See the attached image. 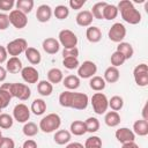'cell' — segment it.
Returning <instances> with one entry per match:
<instances>
[{
    "mask_svg": "<svg viewBox=\"0 0 148 148\" xmlns=\"http://www.w3.org/2000/svg\"><path fill=\"white\" fill-rule=\"evenodd\" d=\"M118 12H120L121 18L128 23V24H139L141 22V13L134 7L133 2L130 0H121L119 1L118 6Z\"/></svg>",
    "mask_w": 148,
    "mask_h": 148,
    "instance_id": "cell-1",
    "label": "cell"
},
{
    "mask_svg": "<svg viewBox=\"0 0 148 148\" xmlns=\"http://www.w3.org/2000/svg\"><path fill=\"white\" fill-rule=\"evenodd\" d=\"M61 125V118L58 113H49L44 116L39 121V130L44 133H52L59 130Z\"/></svg>",
    "mask_w": 148,
    "mask_h": 148,
    "instance_id": "cell-2",
    "label": "cell"
},
{
    "mask_svg": "<svg viewBox=\"0 0 148 148\" xmlns=\"http://www.w3.org/2000/svg\"><path fill=\"white\" fill-rule=\"evenodd\" d=\"M90 103H91V106H92V110L96 114H104L106 111H108V108H109V99L106 97L105 94L103 92H95L92 96H91V99H90Z\"/></svg>",
    "mask_w": 148,
    "mask_h": 148,
    "instance_id": "cell-3",
    "label": "cell"
},
{
    "mask_svg": "<svg viewBox=\"0 0 148 148\" xmlns=\"http://www.w3.org/2000/svg\"><path fill=\"white\" fill-rule=\"evenodd\" d=\"M58 42L64 49H72L76 47L77 45V36L69 29H62L59 31Z\"/></svg>",
    "mask_w": 148,
    "mask_h": 148,
    "instance_id": "cell-4",
    "label": "cell"
},
{
    "mask_svg": "<svg viewBox=\"0 0 148 148\" xmlns=\"http://www.w3.org/2000/svg\"><path fill=\"white\" fill-rule=\"evenodd\" d=\"M28 47V43L24 38H16L10 40L7 45H6V50L7 53L12 57H18L20 54L24 53L25 50Z\"/></svg>",
    "mask_w": 148,
    "mask_h": 148,
    "instance_id": "cell-5",
    "label": "cell"
},
{
    "mask_svg": "<svg viewBox=\"0 0 148 148\" xmlns=\"http://www.w3.org/2000/svg\"><path fill=\"white\" fill-rule=\"evenodd\" d=\"M133 77L139 87H147L148 86V66L147 64L142 62L135 66L133 69Z\"/></svg>",
    "mask_w": 148,
    "mask_h": 148,
    "instance_id": "cell-6",
    "label": "cell"
},
{
    "mask_svg": "<svg viewBox=\"0 0 148 148\" xmlns=\"http://www.w3.org/2000/svg\"><path fill=\"white\" fill-rule=\"evenodd\" d=\"M108 37L111 42L114 43H121L124 42V38L126 37V28L123 23L120 22H116L111 25V28L109 29L108 32Z\"/></svg>",
    "mask_w": 148,
    "mask_h": 148,
    "instance_id": "cell-7",
    "label": "cell"
},
{
    "mask_svg": "<svg viewBox=\"0 0 148 148\" xmlns=\"http://www.w3.org/2000/svg\"><path fill=\"white\" fill-rule=\"evenodd\" d=\"M96 72L97 65L91 60H86L77 67V76L80 79H90L95 76Z\"/></svg>",
    "mask_w": 148,
    "mask_h": 148,
    "instance_id": "cell-8",
    "label": "cell"
},
{
    "mask_svg": "<svg viewBox=\"0 0 148 148\" xmlns=\"http://www.w3.org/2000/svg\"><path fill=\"white\" fill-rule=\"evenodd\" d=\"M12 96L18 98L20 101H27L31 96V89L28 87V84L14 82L12 83Z\"/></svg>",
    "mask_w": 148,
    "mask_h": 148,
    "instance_id": "cell-9",
    "label": "cell"
},
{
    "mask_svg": "<svg viewBox=\"0 0 148 148\" xmlns=\"http://www.w3.org/2000/svg\"><path fill=\"white\" fill-rule=\"evenodd\" d=\"M30 109L24 104V103H18L14 106L13 109V119L16 120L17 123H22V124H25L29 118H30Z\"/></svg>",
    "mask_w": 148,
    "mask_h": 148,
    "instance_id": "cell-10",
    "label": "cell"
},
{
    "mask_svg": "<svg viewBox=\"0 0 148 148\" xmlns=\"http://www.w3.org/2000/svg\"><path fill=\"white\" fill-rule=\"evenodd\" d=\"M8 16L10 24L16 29H23L28 24V16L18 9H13Z\"/></svg>",
    "mask_w": 148,
    "mask_h": 148,
    "instance_id": "cell-11",
    "label": "cell"
},
{
    "mask_svg": "<svg viewBox=\"0 0 148 148\" xmlns=\"http://www.w3.org/2000/svg\"><path fill=\"white\" fill-rule=\"evenodd\" d=\"M89 104V97L87 94L83 92H74L72 94V98H71V109H75V110H84L87 109Z\"/></svg>",
    "mask_w": 148,
    "mask_h": 148,
    "instance_id": "cell-12",
    "label": "cell"
},
{
    "mask_svg": "<svg viewBox=\"0 0 148 148\" xmlns=\"http://www.w3.org/2000/svg\"><path fill=\"white\" fill-rule=\"evenodd\" d=\"M21 76L25 83H38L39 73L34 66H25L21 71Z\"/></svg>",
    "mask_w": 148,
    "mask_h": 148,
    "instance_id": "cell-13",
    "label": "cell"
},
{
    "mask_svg": "<svg viewBox=\"0 0 148 148\" xmlns=\"http://www.w3.org/2000/svg\"><path fill=\"white\" fill-rule=\"evenodd\" d=\"M116 139L120 142V143H126V142H132L135 140V134L133 133L132 130L127 128V127H120L114 133Z\"/></svg>",
    "mask_w": 148,
    "mask_h": 148,
    "instance_id": "cell-14",
    "label": "cell"
},
{
    "mask_svg": "<svg viewBox=\"0 0 148 148\" xmlns=\"http://www.w3.org/2000/svg\"><path fill=\"white\" fill-rule=\"evenodd\" d=\"M52 8L46 5V3H43L40 6L37 7V10H36V18L38 22L40 23H45V22H49L51 20V16H52Z\"/></svg>",
    "mask_w": 148,
    "mask_h": 148,
    "instance_id": "cell-15",
    "label": "cell"
},
{
    "mask_svg": "<svg viewBox=\"0 0 148 148\" xmlns=\"http://www.w3.org/2000/svg\"><path fill=\"white\" fill-rule=\"evenodd\" d=\"M42 47H43L44 52H46L47 54H56L60 50V44H59L58 39H56L53 37H47L43 40Z\"/></svg>",
    "mask_w": 148,
    "mask_h": 148,
    "instance_id": "cell-16",
    "label": "cell"
},
{
    "mask_svg": "<svg viewBox=\"0 0 148 148\" xmlns=\"http://www.w3.org/2000/svg\"><path fill=\"white\" fill-rule=\"evenodd\" d=\"M5 68H6L7 73L17 74V73H21V71L23 68V65H22V61L18 57H10L9 59H7Z\"/></svg>",
    "mask_w": 148,
    "mask_h": 148,
    "instance_id": "cell-17",
    "label": "cell"
},
{
    "mask_svg": "<svg viewBox=\"0 0 148 148\" xmlns=\"http://www.w3.org/2000/svg\"><path fill=\"white\" fill-rule=\"evenodd\" d=\"M92 15L90 13V10H81L77 13L76 17H75V21H76V24L80 25V27H90L91 23H92Z\"/></svg>",
    "mask_w": 148,
    "mask_h": 148,
    "instance_id": "cell-18",
    "label": "cell"
},
{
    "mask_svg": "<svg viewBox=\"0 0 148 148\" xmlns=\"http://www.w3.org/2000/svg\"><path fill=\"white\" fill-rule=\"evenodd\" d=\"M24 56H25L27 60L31 65H38L42 61V54H40V52L37 49L32 47V46H28L27 47V50L24 52Z\"/></svg>",
    "mask_w": 148,
    "mask_h": 148,
    "instance_id": "cell-19",
    "label": "cell"
},
{
    "mask_svg": "<svg viewBox=\"0 0 148 148\" xmlns=\"http://www.w3.org/2000/svg\"><path fill=\"white\" fill-rule=\"evenodd\" d=\"M71 139H72V134L67 130H58V131H56V133L53 135L54 142L57 145H60V146H64V145L69 143Z\"/></svg>",
    "mask_w": 148,
    "mask_h": 148,
    "instance_id": "cell-20",
    "label": "cell"
},
{
    "mask_svg": "<svg viewBox=\"0 0 148 148\" xmlns=\"http://www.w3.org/2000/svg\"><path fill=\"white\" fill-rule=\"evenodd\" d=\"M120 77V73H119V69L117 67H113V66H109L105 71H104V81L106 83H116Z\"/></svg>",
    "mask_w": 148,
    "mask_h": 148,
    "instance_id": "cell-21",
    "label": "cell"
},
{
    "mask_svg": "<svg viewBox=\"0 0 148 148\" xmlns=\"http://www.w3.org/2000/svg\"><path fill=\"white\" fill-rule=\"evenodd\" d=\"M86 37L90 43H98L102 39V31L98 27L90 25L86 30Z\"/></svg>",
    "mask_w": 148,
    "mask_h": 148,
    "instance_id": "cell-22",
    "label": "cell"
},
{
    "mask_svg": "<svg viewBox=\"0 0 148 148\" xmlns=\"http://www.w3.org/2000/svg\"><path fill=\"white\" fill-rule=\"evenodd\" d=\"M133 133L139 136H146L148 134V121L143 119H138L133 124Z\"/></svg>",
    "mask_w": 148,
    "mask_h": 148,
    "instance_id": "cell-23",
    "label": "cell"
},
{
    "mask_svg": "<svg viewBox=\"0 0 148 148\" xmlns=\"http://www.w3.org/2000/svg\"><path fill=\"white\" fill-rule=\"evenodd\" d=\"M30 111L35 114V116H42L45 113L46 111V102L42 98H35L31 103L30 106Z\"/></svg>",
    "mask_w": 148,
    "mask_h": 148,
    "instance_id": "cell-24",
    "label": "cell"
},
{
    "mask_svg": "<svg viewBox=\"0 0 148 148\" xmlns=\"http://www.w3.org/2000/svg\"><path fill=\"white\" fill-rule=\"evenodd\" d=\"M64 80V74H62V71L57 68V67H53L51 69H49L47 72V81L51 83V84H58L60 82H62Z\"/></svg>",
    "mask_w": 148,
    "mask_h": 148,
    "instance_id": "cell-25",
    "label": "cell"
},
{
    "mask_svg": "<svg viewBox=\"0 0 148 148\" xmlns=\"http://www.w3.org/2000/svg\"><path fill=\"white\" fill-rule=\"evenodd\" d=\"M80 83H81V81H80V77L77 75H67L62 80L64 87L67 90H72V91L77 89L80 87Z\"/></svg>",
    "mask_w": 148,
    "mask_h": 148,
    "instance_id": "cell-26",
    "label": "cell"
},
{
    "mask_svg": "<svg viewBox=\"0 0 148 148\" xmlns=\"http://www.w3.org/2000/svg\"><path fill=\"white\" fill-rule=\"evenodd\" d=\"M120 114L116 111H108L104 116V123L109 127H116L120 124Z\"/></svg>",
    "mask_w": 148,
    "mask_h": 148,
    "instance_id": "cell-27",
    "label": "cell"
},
{
    "mask_svg": "<svg viewBox=\"0 0 148 148\" xmlns=\"http://www.w3.org/2000/svg\"><path fill=\"white\" fill-rule=\"evenodd\" d=\"M69 132H71V134L76 135V136H81L84 133H87L84 121L83 120H74L73 123H71Z\"/></svg>",
    "mask_w": 148,
    "mask_h": 148,
    "instance_id": "cell-28",
    "label": "cell"
},
{
    "mask_svg": "<svg viewBox=\"0 0 148 148\" xmlns=\"http://www.w3.org/2000/svg\"><path fill=\"white\" fill-rule=\"evenodd\" d=\"M116 51L120 52V53L125 57L126 60L131 59V58L133 57V54H134V49H133V46H132L130 43H127V42L118 43V46H117V50H116Z\"/></svg>",
    "mask_w": 148,
    "mask_h": 148,
    "instance_id": "cell-29",
    "label": "cell"
},
{
    "mask_svg": "<svg viewBox=\"0 0 148 148\" xmlns=\"http://www.w3.org/2000/svg\"><path fill=\"white\" fill-rule=\"evenodd\" d=\"M105 86H106V82L104 81V79H103L102 76L95 75V76L90 77V80H89V87H90L94 91L99 92V91L104 90Z\"/></svg>",
    "mask_w": 148,
    "mask_h": 148,
    "instance_id": "cell-30",
    "label": "cell"
},
{
    "mask_svg": "<svg viewBox=\"0 0 148 148\" xmlns=\"http://www.w3.org/2000/svg\"><path fill=\"white\" fill-rule=\"evenodd\" d=\"M37 91L42 96H50L53 91V84H51L47 80H40L37 83Z\"/></svg>",
    "mask_w": 148,
    "mask_h": 148,
    "instance_id": "cell-31",
    "label": "cell"
},
{
    "mask_svg": "<svg viewBox=\"0 0 148 148\" xmlns=\"http://www.w3.org/2000/svg\"><path fill=\"white\" fill-rule=\"evenodd\" d=\"M118 8L116 5H112V3H106V6L104 7V10H103V20H108V21H111V20H114L117 16H118Z\"/></svg>",
    "mask_w": 148,
    "mask_h": 148,
    "instance_id": "cell-32",
    "label": "cell"
},
{
    "mask_svg": "<svg viewBox=\"0 0 148 148\" xmlns=\"http://www.w3.org/2000/svg\"><path fill=\"white\" fill-rule=\"evenodd\" d=\"M22 132L25 136L32 138V136L37 135V133L39 132V127L34 121H27L22 127Z\"/></svg>",
    "mask_w": 148,
    "mask_h": 148,
    "instance_id": "cell-33",
    "label": "cell"
},
{
    "mask_svg": "<svg viewBox=\"0 0 148 148\" xmlns=\"http://www.w3.org/2000/svg\"><path fill=\"white\" fill-rule=\"evenodd\" d=\"M34 5H35L34 0H17V1L15 2L16 9L21 10V12H22V13H24L25 15H27V14H29V13L32 10Z\"/></svg>",
    "mask_w": 148,
    "mask_h": 148,
    "instance_id": "cell-34",
    "label": "cell"
},
{
    "mask_svg": "<svg viewBox=\"0 0 148 148\" xmlns=\"http://www.w3.org/2000/svg\"><path fill=\"white\" fill-rule=\"evenodd\" d=\"M106 3L108 2H105V1H99V2H96L92 6L90 13H91V15H92L94 18L103 20V10H104V7L106 6Z\"/></svg>",
    "mask_w": 148,
    "mask_h": 148,
    "instance_id": "cell-35",
    "label": "cell"
},
{
    "mask_svg": "<svg viewBox=\"0 0 148 148\" xmlns=\"http://www.w3.org/2000/svg\"><path fill=\"white\" fill-rule=\"evenodd\" d=\"M123 106H124V99L121 96L114 95L109 99V108H111L112 111L118 112L123 109Z\"/></svg>",
    "mask_w": 148,
    "mask_h": 148,
    "instance_id": "cell-36",
    "label": "cell"
},
{
    "mask_svg": "<svg viewBox=\"0 0 148 148\" xmlns=\"http://www.w3.org/2000/svg\"><path fill=\"white\" fill-rule=\"evenodd\" d=\"M86 130L89 133H96L99 130V120L96 117H89L84 120Z\"/></svg>",
    "mask_w": 148,
    "mask_h": 148,
    "instance_id": "cell-37",
    "label": "cell"
},
{
    "mask_svg": "<svg viewBox=\"0 0 148 148\" xmlns=\"http://www.w3.org/2000/svg\"><path fill=\"white\" fill-rule=\"evenodd\" d=\"M52 13L56 16V18H58V20H65L69 15V8L67 6H65V5H58L53 9Z\"/></svg>",
    "mask_w": 148,
    "mask_h": 148,
    "instance_id": "cell-38",
    "label": "cell"
},
{
    "mask_svg": "<svg viewBox=\"0 0 148 148\" xmlns=\"http://www.w3.org/2000/svg\"><path fill=\"white\" fill-rule=\"evenodd\" d=\"M102 139L97 135L89 136L84 142V148H102Z\"/></svg>",
    "mask_w": 148,
    "mask_h": 148,
    "instance_id": "cell-39",
    "label": "cell"
},
{
    "mask_svg": "<svg viewBox=\"0 0 148 148\" xmlns=\"http://www.w3.org/2000/svg\"><path fill=\"white\" fill-rule=\"evenodd\" d=\"M14 119L10 114L8 113H1L0 114V128L2 130H8L13 126Z\"/></svg>",
    "mask_w": 148,
    "mask_h": 148,
    "instance_id": "cell-40",
    "label": "cell"
},
{
    "mask_svg": "<svg viewBox=\"0 0 148 148\" xmlns=\"http://www.w3.org/2000/svg\"><path fill=\"white\" fill-rule=\"evenodd\" d=\"M110 61H111V66H113V67H117V68H118L119 66H121V65L126 61V59H125V57H124L120 52L114 51V52L111 54Z\"/></svg>",
    "mask_w": 148,
    "mask_h": 148,
    "instance_id": "cell-41",
    "label": "cell"
},
{
    "mask_svg": "<svg viewBox=\"0 0 148 148\" xmlns=\"http://www.w3.org/2000/svg\"><path fill=\"white\" fill-rule=\"evenodd\" d=\"M62 65L65 66V68L67 69H75L80 66V61L77 58L74 57H67V58H62Z\"/></svg>",
    "mask_w": 148,
    "mask_h": 148,
    "instance_id": "cell-42",
    "label": "cell"
},
{
    "mask_svg": "<svg viewBox=\"0 0 148 148\" xmlns=\"http://www.w3.org/2000/svg\"><path fill=\"white\" fill-rule=\"evenodd\" d=\"M15 5L14 0H0V9L2 12H12L13 7Z\"/></svg>",
    "mask_w": 148,
    "mask_h": 148,
    "instance_id": "cell-43",
    "label": "cell"
},
{
    "mask_svg": "<svg viewBox=\"0 0 148 148\" xmlns=\"http://www.w3.org/2000/svg\"><path fill=\"white\" fill-rule=\"evenodd\" d=\"M0 148H15V142L12 138L2 136L0 139Z\"/></svg>",
    "mask_w": 148,
    "mask_h": 148,
    "instance_id": "cell-44",
    "label": "cell"
},
{
    "mask_svg": "<svg viewBox=\"0 0 148 148\" xmlns=\"http://www.w3.org/2000/svg\"><path fill=\"white\" fill-rule=\"evenodd\" d=\"M9 24V16L6 13H0V30H6Z\"/></svg>",
    "mask_w": 148,
    "mask_h": 148,
    "instance_id": "cell-45",
    "label": "cell"
},
{
    "mask_svg": "<svg viewBox=\"0 0 148 148\" xmlns=\"http://www.w3.org/2000/svg\"><path fill=\"white\" fill-rule=\"evenodd\" d=\"M67 57L77 58V57H79V49H77V47L64 49V50H62V58H67Z\"/></svg>",
    "mask_w": 148,
    "mask_h": 148,
    "instance_id": "cell-46",
    "label": "cell"
},
{
    "mask_svg": "<svg viewBox=\"0 0 148 148\" xmlns=\"http://www.w3.org/2000/svg\"><path fill=\"white\" fill-rule=\"evenodd\" d=\"M86 3V0H69L68 5L72 9H75V10H79L83 7V5Z\"/></svg>",
    "mask_w": 148,
    "mask_h": 148,
    "instance_id": "cell-47",
    "label": "cell"
},
{
    "mask_svg": "<svg viewBox=\"0 0 148 148\" xmlns=\"http://www.w3.org/2000/svg\"><path fill=\"white\" fill-rule=\"evenodd\" d=\"M7 57H8V53H7L6 47L0 45V65L7 61Z\"/></svg>",
    "mask_w": 148,
    "mask_h": 148,
    "instance_id": "cell-48",
    "label": "cell"
},
{
    "mask_svg": "<svg viewBox=\"0 0 148 148\" xmlns=\"http://www.w3.org/2000/svg\"><path fill=\"white\" fill-rule=\"evenodd\" d=\"M22 148H37V143H36L35 140H32V139H28V140H25V141L23 142Z\"/></svg>",
    "mask_w": 148,
    "mask_h": 148,
    "instance_id": "cell-49",
    "label": "cell"
},
{
    "mask_svg": "<svg viewBox=\"0 0 148 148\" xmlns=\"http://www.w3.org/2000/svg\"><path fill=\"white\" fill-rule=\"evenodd\" d=\"M6 77H7V71H6L5 67H2V66L0 65V82L5 81Z\"/></svg>",
    "mask_w": 148,
    "mask_h": 148,
    "instance_id": "cell-50",
    "label": "cell"
},
{
    "mask_svg": "<svg viewBox=\"0 0 148 148\" xmlns=\"http://www.w3.org/2000/svg\"><path fill=\"white\" fill-rule=\"evenodd\" d=\"M65 148H84V146L80 142H69Z\"/></svg>",
    "mask_w": 148,
    "mask_h": 148,
    "instance_id": "cell-51",
    "label": "cell"
},
{
    "mask_svg": "<svg viewBox=\"0 0 148 148\" xmlns=\"http://www.w3.org/2000/svg\"><path fill=\"white\" fill-rule=\"evenodd\" d=\"M121 148H140L139 145L135 143V141H132V142H126V143H123Z\"/></svg>",
    "mask_w": 148,
    "mask_h": 148,
    "instance_id": "cell-52",
    "label": "cell"
},
{
    "mask_svg": "<svg viewBox=\"0 0 148 148\" xmlns=\"http://www.w3.org/2000/svg\"><path fill=\"white\" fill-rule=\"evenodd\" d=\"M142 119L143 120H147L148 121V116H147V103L143 105V108H142Z\"/></svg>",
    "mask_w": 148,
    "mask_h": 148,
    "instance_id": "cell-53",
    "label": "cell"
},
{
    "mask_svg": "<svg viewBox=\"0 0 148 148\" xmlns=\"http://www.w3.org/2000/svg\"><path fill=\"white\" fill-rule=\"evenodd\" d=\"M2 138V132H1V130H0V139Z\"/></svg>",
    "mask_w": 148,
    "mask_h": 148,
    "instance_id": "cell-54",
    "label": "cell"
}]
</instances>
